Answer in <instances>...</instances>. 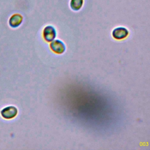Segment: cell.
Here are the masks:
<instances>
[{
  "instance_id": "6da1fadb",
  "label": "cell",
  "mask_w": 150,
  "mask_h": 150,
  "mask_svg": "<svg viewBox=\"0 0 150 150\" xmlns=\"http://www.w3.org/2000/svg\"><path fill=\"white\" fill-rule=\"evenodd\" d=\"M43 36L46 42H51L56 37V30L55 28L51 25L45 26L43 30Z\"/></svg>"
},
{
  "instance_id": "7a4b0ae2",
  "label": "cell",
  "mask_w": 150,
  "mask_h": 150,
  "mask_svg": "<svg viewBox=\"0 0 150 150\" xmlns=\"http://www.w3.org/2000/svg\"><path fill=\"white\" fill-rule=\"evenodd\" d=\"M50 47L53 52L57 54H62L66 50V46L63 42L58 39L52 41L50 44Z\"/></svg>"
},
{
  "instance_id": "3957f363",
  "label": "cell",
  "mask_w": 150,
  "mask_h": 150,
  "mask_svg": "<svg viewBox=\"0 0 150 150\" xmlns=\"http://www.w3.org/2000/svg\"><path fill=\"white\" fill-rule=\"evenodd\" d=\"M129 34L128 29L124 27L115 28L112 32V37L117 40L125 39Z\"/></svg>"
},
{
  "instance_id": "277c9868",
  "label": "cell",
  "mask_w": 150,
  "mask_h": 150,
  "mask_svg": "<svg viewBox=\"0 0 150 150\" xmlns=\"http://www.w3.org/2000/svg\"><path fill=\"white\" fill-rule=\"evenodd\" d=\"M18 113L17 108L14 106H8L1 110V114L3 118L5 119H11L14 118Z\"/></svg>"
},
{
  "instance_id": "5b68a950",
  "label": "cell",
  "mask_w": 150,
  "mask_h": 150,
  "mask_svg": "<svg viewBox=\"0 0 150 150\" xmlns=\"http://www.w3.org/2000/svg\"><path fill=\"white\" fill-rule=\"evenodd\" d=\"M23 21V17L19 13L13 14L9 19V23L12 28L18 27Z\"/></svg>"
},
{
  "instance_id": "8992f818",
  "label": "cell",
  "mask_w": 150,
  "mask_h": 150,
  "mask_svg": "<svg viewBox=\"0 0 150 150\" xmlns=\"http://www.w3.org/2000/svg\"><path fill=\"white\" fill-rule=\"evenodd\" d=\"M84 0H70V6L74 11H79L83 6Z\"/></svg>"
}]
</instances>
